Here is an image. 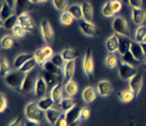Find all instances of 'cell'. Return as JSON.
I'll list each match as a JSON object with an SVG mask.
<instances>
[{
	"mask_svg": "<svg viewBox=\"0 0 146 126\" xmlns=\"http://www.w3.org/2000/svg\"><path fill=\"white\" fill-rule=\"evenodd\" d=\"M31 3H33V4H36V3H38V0H29Z\"/></svg>",
	"mask_w": 146,
	"mask_h": 126,
	"instance_id": "cell-58",
	"label": "cell"
},
{
	"mask_svg": "<svg viewBox=\"0 0 146 126\" xmlns=\"http://www.w3.org/2000/svg\"><path fill=\"white\" fill-rule=\"evenodd\" d=\"M145 13L144 11L141 9H135L132 8L131 11V17H132V21L136 24V25H141L142 22H144L145 19Z\"/></svg>",
	"mask_w": 146,
	"mask_h": 126,
	"instance_id": "cell-21",
	"label": "cell"
},
{
	"mask_svg": "<svg viewBox=\"0 0 146 126\" xmlns=\"http://www.w3.org/2000/svg\"><path fill=\"white\" fill-rule=\"evenodd\" d=\"M33 8V3L29 0H16L14 12L15 14L20 15L23 13H28Z\"/></svg>",
	"mask_w": 146,
	"mask_h": 126,
	"instance_id": "cell-12",
	"label": "cell"
},
{
	"mask_svg": "<svg viewBox=\"0 0 146 126\" xmlns=\"http://www.w3.org/2000/svg\"><path fill=\"white\" fill-rule=\"evenodd\" d=\"M47 88H48V83L46 82L44 77L43 76H38L36 78L35 91H34L36 97L39 99L45 97L46 94H47Z\"/></svg>",
	"mask_w": 146,
	"mask_h": 126,
	"instance_id": "cell-9",
	"label": "cell"
},
{
	"mask_svg": "<svg viewBox=\"0 0 146 126\" xmlns=\"http://www.w3.org/2000/svg\"><path fill=\"white\" fill-rule=\"evenodd\" d=\"M112 30L118 36H124L130 38V33H129L128 25L127 21L123 17H115L112 21Z\"/></svg>",
	"mask_w": 146,
	"mask_h": 126,
	"instance_id": "cell-3",
	"label": "cell"
},
{
	"mask_svg": "<svg viewBox=\"0 0 146 126\" xmlns=\"http://www.w3.org/2000/svg\"><path fill=\"white\" fill-rule=\"evenodd\" d=\"M75 61H68L63 68V75L66 79V81L71 80L75 73Z\"/></svg>",
	"mask_w": 146,
	"mask_h": 126,
	"instance_id": "cell-18",
	"label": "cell"
},
{
	"mask_svg": "<svg viewBox=\"0 0 146 126\" xmlns=\"http://www.w3.org/2000/svg\"><path fill=\"white\" fill-rule=\"evenodd\" d=\"M118 97H119V99H120V101H122L123 103H125V104H127V103H130V102L133 101L136 98V96H135L134 92L129 89V90H124L122 92H118Z\"/></svg>",
	"mask_w": 146,
	"mask_h": 126,
	"instance_id": "cell-30",
	"label": "cell"
},
{
	"mask_svg": "<svg viewBox=\"0 0 146 126\" xmlns=\"http://www.w3.org/2000/svg\"><path fill=\"white\" fill-rule=\"evenodd\" d=\"M12 34L16 39H22L25 36L26 31L20 24H16L12 29Z\"/></svg>",
	"mask_w": 146,
	"mask_h": 126,
	"instance_id": "cell-40",
	"label": "cell"
},
{
	"mask_svg": "<svg viewBox=\"0 0 146 126\" xmlns=\"http://www.w3.org/2000/svg\"><path fill=\"white\" fill-rule=\"evenodd\" d=\"M105 45L109 53H115L116 51H119V36L114 33L113 35L107 38Z\"/></svg>",
	"mask_w": 146,
	"mask_h": 126,
	"instance_id": "cell-14",
	"label": "cell"
},
{
	"mask_svg": "<svg viewBox=\"0 0 146 126\" xmlns=\"http://www.w3.org/2000/svg\"><path fill=\"white\" fill-rule=\"evenodd\" d=\"M25 115L28 121L39 122L43 118V112L36 102H30L25 106Z\"/></svg>",
	"mask_w": 146,
	"mask_h": 126,
	"instance_id": "cell-2",
	"label": "cell"
},
{
	"mask_svg": "<svg viewBox=\"0 0 146 126\" xmlns=\"http://www.w3.org/2000/svg\"><path fill=\"white\" fill-rule=\"evenodd\" d=\"M141 48H142V49H143L144 54H145V56H146V42H145V41L141 42Z\"/></svg>",
	"mask_w": 146,
	"mask_h": 126,
	"instance_id": "cell-57",
	"label": "cell"
},
{
	"mask_svg": "<svg viewBox=\"0 0 146 126\" xmlns=\"http://www.w3.org/2000/svg\"><path fill=\"white\" fill-rule=\"evenodd\" d=\"M121 1L125 4H129V0H121Z\"/></svg>",
	"mask_w": 146,
	"mask_h": 126,
	"instance_id": "cell-59",
	"label": "cell"
},
{
	"mask_svg": "<svg viewBox=\"0 0 146 126\" xmlns=\"http://www.w3.org/2000/svg\"><path fill=\"white\" fill-rule=\"evenodd\" d=\"M97 90L99 95H101L102 97H108L112 94L113 88L109 80H100L98 83Z\"/></svg>",
	"mask_w": 146,
	"mask_h": 126,
	"instance_id": "cell-13",
	"label": "cell"
},
{
	"mask_svg": "<svg viewBox=\"0 0 146 126\" xmlns=\"http://www.w3.org/2000/svg\"><path fill=\"white\" fill-rule=\"evenodd\" d=\"M129 6L131 8L141 9L142 6V0H129Z\"/></svg>",
	"mask_w": 146,
	"mask_h": 126,
	"instance_id": "cell-52",
	"label": "cell"
},
{
	"mask_svg": "<svg viewBox=\"0 0 146 126\" xmlns=\"http://www.w3.org/2000/svg\"><path fill=\"white\" fill-rule=\"evenodd\" d=\"M52 5L57 11H67L68 8V0H52Z\"/></svg>",
	"mask_w": 146,
	"mask_h": 126,
	"instance_id": "cell-41",
	"label": "cell"
},
{
	"mask_svg": "<svg viewBox=\"0 0 146 126\" xmlns=\"http://www.w3.org/2000/svg\"><path fill=\"white\" fill-rule=\"evenodd\" d=\"M145 19H146V13H145Z\"/></svg>",
	"mask_w": 146,
	"mask_h": 126,
	"instance_id": "cell-63",
	"label": "cell"
},
{
	"mask_svg": "<svg viewBox=\"0 0 146 126\" xmlns=\"http://www.w3.org/2000/svg\"><path fill=\"white\" fill-rule=\"evenodd\" d=\"M6 2L11 7V8L14 9L15 8V3H16V0H6Z\"/></svg>",
	"mask_w": 146,
	"mask_h": 126,
	"instance_id": "cell-55",
	"label": "cell"
},
{
	"mask_svg": "<svg viewBox=\"0 0 146 126\" xmlns=\"http://www.w3.org/2000/svg\"><path fill=\"white\" fill-rule=\"evenodd\" d=\"M144 41L146 42V36H145V39H144Z\"/></svg>",
	"mask_w": 146,
	"mask_h": 126,
	"instance_id": "cell-62",
	"label": "cell"
},
{
	"mask_svg": "<svg viewBox=\"0 0 146 126\" xmlns=\"http://www.w3.org/2000/svg\"><path fill=\"white\" fill-rule=\"evenodd\" d=\"M8 126H22V117L20 116L17 119L13 120L8 124Z\"/></svg>",
	"mask_w": 146,
	"mask_h": 126,
	"instance_id": "cell-53",
	"label": "cell"
},
{
	"mask_svg": "<svg viewBox=\"0 0 146 126\" xmlns=\"http://www.w3.org/2000/svg\"><path fill=\"white\" fill-rule=\"evenodd\" d=\"M8 108V100H7L6 96L4 94H0V112H4L6 108Z\"/></svg>",
	"mask_w": 146,
	"mask_h": 126,
	"instance_id": "cell-48",
	"label": "cell"
},
{
	"mask_svg": "<svg viewBox=\"0 0 146 126\" xmlns=\"http://www.w3.org/2000/svg\"><path fill=\"white\" fill-rule=\"evenodd\" d=\"M80 124H81V120L79 119V120L73 121V122H71V123H69L68 126H80Z\"/></svg>",
	"mask_w": 146,
	"mask_h": 126,
	"instance_id": "cell-56",
	"label": "cell"
},
{
	"mask_svg": "<svg viewBox=\"0 0 146 126\" xmlns=\"http://www.w3.org/2000/svg\"><path fill=\"white\" fill-rule=\"evenodd\" d=\"M75 105H77V104H76L74 99L70 97H66L62 99V101L60 102V104H59V107L61 108V110L63 112H67L69 109H71Z\"/></svg>",
	"mask_w": 146,
	"mask_h": 126,
	"instance_id": "cell-33",
	"label": "cell"
},
{
	"mask_svg": "<svg viewBox=\"0 0 146 126\" xmlns=\"http://www.w3.org/2000/svg\"><path fill=\"white\" fill-rule=\"evenodd\" d=\"M111 5L112 11H113L115 14H117V13H119L122 11L123 4H122L121 0H111Z\"/></svg>",
	"mask_w": 146,
	"mask_h": 126,
	"instance_id": "cell-45",
	"label": "cell"
},
{
	"mask_svg": "<svg viewBox=\"0 0 146 126\" xmlns=\"http://www.w3.org/2000/svg\"><path fill=\"white\" fill-rule=\"evenodd\" d=\"M129 51H130V53L137 62H141V60H143L145 54L143 52V49L141 48V43H139L137 41H132Z\"/></svg>",
	"mask_w": 146,
	"mask_h": 126,
	"instance_id": "cell-15",
	"label": "cell"
},
{
	"mask_svg": "<svg viewBox=\"0 0 146 126\" xmlns=\"http://www.w3.org/2000/svg\"><path fill=\"white\" fill-rule=\"evenodd\" d=\"M144 67L146 68V60H145V63H144Z\"/></svg>",
	"mask_w": 146,
	"mask_h": 126,
	"instance_id": "cell-61",
	"label": "cell"
},
{
	"mask_svg": "<svg viewBox=\"0 0 146 126\" xmlns=\"http://www.w3.org/2000/svg\"><path fill=\"white\" fill-rule=\"evenodd\" d=\"M51 97L55 104L59 105L63 99V86L61 82H57L52 86L51 90Z\"/></svg>",
	"mask_w": 146,
	"mask_h": 126,
	"instance_id": "cell-16",
	"label": "cell"
},
{
	"mask_svg": "<svg viewBox=\"0 0 146 126\" xmlns=\"http://www.w3.org/2000/svg\"><path fill=\"white\" fill-rule=\"evenodd\" d=\"M41 49H42V51L44 52V54L46 55V57L48 59H51L52 57V55H54V51H52V49L50 47V46H45V47H43Z\"/></svg>",
	"mask_w": 146,
	"mask_h": 126,
	"instance_id": "cell-51",
	"label": "cell"
},
{
	"mask_svg": "<svg viewBox=\"0 0 146 126\" xmlns=\"http://www.w3.org/2000/svg\"><path fill=\"white\" fill-rule=\"evenodd\" d=\"M52 62L54 63L55 65H57L58 67L60 68H64V65L66 64V61L65 59L63 58V56L61 53H57V54H54L52 57L51 58Z\"/></svg>",
	"mask_w": 146,
	"mask_h": 126,
	"instance_id": "cell-43",
	"label": "cell"
},
{
	"mask_svg": "<svg viewBox=\"0 0 146 126\" xmlns=\"http://www.w3.org/2000/svg\"><path fill=\"white\" fill-rule=\"evenodd\" d=\"M0 75L2 78H5L6 76H8L9 73L11 72V64H9V60L4 56L1 57V63H0Z\"/></svg>",
	"mask_w": 146,
	"mask_h": 126,
	"instance_id": "cell-31",
	"label": "cell"
},
{
	"mask_svg": "<svg viewBox=\"0 0 146 126\" xmlns=\"http://www.w3.org/2000/svg\"><path fill=\"white\" fill-rule=\"evenodd\" d=\"M16 24H18V15L15 13L1 22V26L7 30H12Z\"/></svg>",
	"mask_w": 146,
	"mask_h": 126,
	"instance_id": "cell-28",
	"label": "cell"
},
{
	"mask_svg": "<svg viewBox=\"0 0 146 126\" xmlns=\"http://www.w3.org/2000/svg\"><path fill=\"white\" fill-rule=\"evenodd\" d=\"M13 11H14V9L6 2V0H2L1 11H0V19H1V22H4L6 19H8L9 17V16L14 14Z\"/></svg>",
	"mask_w": 146,
	"mask_h": 126,
	"instance_id": "cell-26",
	"label": "cell"
},
{
	"mask_svg": "<svg viewBox=\"0 0 146 126\" xmlns=\"http://www.w3.org/2000/svg\"><path fill=\"white\" fill-rule=\"evenodd\" d=\"M36 65H38V63H36V59L34 57V58H32V59H30V60H28L27 62H26L25 64L19 69V70L22 71L23 73H25V74H27L28 72L34 70V68Z\"/></svg>",
	"mask_w": 146,
	"mask_h": 126,
	"instance_id": "cell-37",
	"label": "cell"
},
{
	"mask_svg": "<svg viewBox=\"0 0 146 126\" xmlns=\"http://www.w3.org/2000/svg\"><path fill=\"white\" fill-rule=\"evenodd\" d=\"M34 56H35V54H32V53H21V54H19L14 60L15 69H20L28 60L34 58Z\"/></svg>",
	"mask_w": 146,
	"mask_h": 126,
	"instance_id": "cell-27",
	"label": "cell"
},
{
	"mask_svg": "<svg viewBox=\"0 0 146 126\" xmlns=\"http://www.w3.org/2000/svg\"><path fill=\"white\" fill-rule=\"evenodd\" d=\"M106 65L110 69H113L119 65L118 58L114 53H109L106 57Z\"/></svg>",
	"mask_w": 146,
	"mask_h": 126,
	"instance_id": "cell-36",
	"label": "cell"
},
{
	"mask_svg": "<svg viewBox=\"0 0 146 126\" xmlns=\"http://www.w3.org/2000/svg\"><path fill=\"white\" fill-rule=\"evenodd\" d=\"M61 54L63 56V58L65 59L66 62L68 61H75L76 59L79 57V53L77 51H75L74 49H72L70 48L63 49Z\"/></svg>",
	"mask_w": 146,
	"mask_h": 126,
	"instance_id": "cell-34",
	"label": "cell"
},
{
	"mask_svg": "<svg viewBox=\"0 0 146 126\" xmlns=\"http://www.w3.org/2000/svg\"><path fill=\"white\" fill-rule=\"evenodd\" d=\"M82 67H84V71L85 75L87 76V78L90 79H93L94 78V59H93V54H92V49H88L86 51L84 61H82Z\"/></svg>",
	"mask_w": 146,
	"mask_h": 126,
	"instance_id": "cell-5",
	"label": "cell"
},
{
	"mask_svg": "<svg viewBox=\"0 0 146 126\" xmlns=\"http://www.w3.org/2000/svg\"><path fill=\"white\" fill-rule=\"evenodd\" d=\"M41 67L44 71H48L50 73H52V74L55 75L56 77L62 75V68L58 67L57 65H55L54 63L52 62L51 59H49V60L46 61L44 64L41 65Z\"/></svg>",
	"mask_w": 146,
	"mask_h": 126,
	"instance_id": "cell-22",
	"label": "cell"
},
{
	"mask_svg": "<svg viewBox=\"0 0 146 126\" xmlns=\"http://www.w3.org/2000/svg\"><path fill=\"white\" fill-rule=\"evenodd\" d=\"M102 14H103V16H105V17H108V18L112 17V16L115 14L113 11H112L111 1H107L103 5V7H102Z\"/></svg>",
	"mask_w": 146,
	"mask_h": 126,
	"instance_id": "cell-44",
	"label": "cell"
},
{
	"mask_svg": "<svg viewBox=\"0 0 146 126\" xmlns=\"http://www.w3.org/2000/svg\"><path fill=\"white\" fill-rule=\"evenodd\" d=\"M36 71L32 70L28 72L27 74H25V78L23 83L22 91L25 92H31L35 91V85H36Z\"/></svg>",
	"mask_w": 146,
	"mask_h": 126,
	"instance_id": "cell-8",
	"label": "cell"
},
{
	"mask_svg": "<svg viewBox=\"0 0 146 126\" xmlns=\"http://www.w3.org/2000/svg\"><path fill=\"white\" fill-rule=\"evenodd\" d=\"M40 30H41L42 38L44 39V41L47 43V44L52 43L54 38V32L48 20H43L40 22Z\"/></svg>",
	"mask_w": 146,
	"mask_h": 126,
	"instance_id": "cell-6",
	"label": "cell"
},
{
	"mask_svg": "<svg viewBox=\"0 0 146 126\" xmlns=\"http://www.w3.org/2000/svg\"><path fill=\"white\" fill-rule=\"evenodd\" d=\"M25 78V74L23 73L22 71H20L19 69L11 71L8 76H6L4 78L6 83L8 84L9 87H11L13 89H15L16 91H22L23 83H24Z\"/></svg>",
	"mask_w": 146,
	"mask_h": 126,
	"instance_id": "cell-1",
	"label": "cell"
},
{
	"mask_svg": "<svg viewBox=\"0 0 146 126\" xmlns=\"http://www.w3.org/2000/svg\"><path fill=\"white\" fill-rule=\"evenodd\" d=\"M35 59H36V63H38V65H42L44 63L49 60V59L46 57V55L44 54V52L42 51V49H38L36 51H35Z\"/></svg>",
	"mask_w": 146,
	"mask_h": 126,
	"instance_id": "cell-42",
	"label": "cell"
},
{
	"mask_svg": "<svg viewBox=\"0 0 146 126\" xmlns=\"http://www.w3.org/2000/svg\"><path fill=\"white\" fill-rule=\"evenodd\" d=\"M146 36V25H139L135 32V41L141 43L144 41Z\"/></svg>",
	"mask_w": 146,
	"mask_h": 126,
	"instance_id": "cell-35",
	"label": "cell"
},
{
	"mask_svg": "<svg viewBox=\"0 0 146 126\" xmlns=\"http://www.w3.org/2000/svg\"><path fill=\"white\" fill-rule=\"evenodd\" d=\"M73 21H74V18L72 17V15L68 11H62L60 15V22L63 25H66V26L71 25L73 24Z\"/></svg>",
	"mask_w": 146,
	"mask_h": 126,
	"instance_id": "cell-38",
	"label": "cell"
},
{
	"mask_svg": "<svg viewBox=\"0 0 146 126\" xmlns=\"http://www.w3.org/2000/svg\"><path fill=\"white\" fill-rule=\"evenodd\" d=\"M79 27L81 29V31L84 33L85 36H92L95 38L99 34V31L98 27L92 22H88L85 21H81V22L79 24Z\"/></svg>",
	"mask_w": 146,
	"mask_h": 126,
	"instance_id": "cell-10",
	"label": "cell"
},
{
	"mask_svg": "<svg viewBox=\"0 0 146 126\" xmlns=\"http://www.w3.org/2000/svg\"><path fill=\"white\" fill-rule=\"evenodd\" d=\"M25 126H38V122L28 121H26V122H25Z\"/></svg>",
	"mask_w": 146,
	"mask_h": 126,
	"instance_id": "cell-54",
	"label": "cell"
},
{
	"mask_svg": "<svg viewBox=\"0 0 146 126\" xmlns=\"http://www.w3.org/2000/svg\"><path fill=\"white\" fill-rule=\"evenodd\" d=\"M81 110H82V108H80L78 105H75L71 109H69L68 111L65 112L66 118H67V121L68 124L71 123L73 121L79 120L80 114H81Z\"/></svg>",
	"mask_w": 146,
	"mask_h": 126,
	"instance_id": "cell-23",
	"label": "cell"
},
{
	"mask_svg": "<svg viewBox=\"0 0 146 126\" xmlns=\"http://www.w3.org/2000/svg\"><path fill=\"white\" fill-rule=\"evenodd\" d=\"M14 45V38L9 35H6L1 38V47L4 49H8L13 47Z\"/></svg>",
	"mask_w": 146,
	"mask_h": 126,
	"instance_id": "cell-39",
	"label": "cell"
},
{
	"mask_svg": "<svg viewBox=\"0 0 146 126\" xmlns=\"http://www.w3.org/2000/svg\"><path fill=\"white\" fill-rule=\"evenodd\" d=\"M36 103H38V106L42 111L48 110V109L52 108V107H54V105H55L54 101L52 100V98L51 97V96H50V97H46L45 96V97L40 98Z\"/></svg>",
	"mask_w": 146,
	"mask_h": 126,
	"instance_id": "cell-29",
	"label": "cell"
},
{
	"mask_svg": "<svg viewBox=\"0 0 146 126\" xmlns=\"http://www.w3.org/2000/svg\"><path fill=\"white\" fill-rule=\"evenodd\" d=\"M67 11L72 15V17L75 20H78V21H82L84 19V16H82V5L80 4H72L70 6H68V8Z\"/></svg>",
	"mask_w": 146,
	"mask_h": 126,
	"instance_id": "cell-25",
	"label": "cell"
},
{
	"mask_svg": "<svg viewBox=\"0 0 146 126\" xmlns=\"http://www.w3.org/2000/svg\"><path fill=\"white\" fill-rule=\"evenodd\" d=\"M142 82H143V78L141 75H135L134 77H132L128 80L129 83V89L135 94V96H137L140 94L141 87H142Z\"/></svg>",
	"mask_w": 146,
	"mask_h": 126,
	"instance_id": "cell-11",
	"label": "cell"
},
{
	"mask_svg": "<svg viewBox=\"0 0 146 126\" xmlns=\"http://www.w3.org/2000/svg\"><path fill=\"white\" fill-rule=\"evenodd\" d=\"M63 111L59 110V109H56V108H50L48 110L45 111V117H46V120L48 121V122L50 124L52 125H55L56 121L59 119V117L62 115Z\"/></svg>",
	"mask_w": 146,
	"mask_h": 126,
	"instance_id": "cell-17",
	"label": "cell"
},
{
	"mask_svg": "<svg viewBox=\"0 0 146 126\" xmlns=\"http://www.w3.org/2000/svg\"><path fill=\"white\" fill-rule=\"evenodd\" d=\"M43 75H44L43 77H44L45 80L48 83V85H52L55 82V77H56L55 75L52 74V73H50L48 71H45V73Z\"/></svg>",
	"mask_w": 146,
	"mask_h": 126,
	"instance_id": "cell-47",
	"label": "cell"
},
{
	"mask_svg": "<svg viewBox=\"0 0 146 126\" xmlns=\"http://www.w3.org/2000/svg\"><path fill=\"white\" fill-rule=\"evenodd\" d=\"M82 16H84V21L92 22L93 16H94V11H93V7L88 1H84L82 3Z\"/></svg>",
	"mask_w": 146,
	"mask_h": 126,
	"instance_id": "cell-19",
	"label": "cell"
},
{
	"mask_svg": "<svg viewBox=\"0 0 146 126\" xmlns=\"http://www.w3.org/2000/svg\"><path fill=\"white\" fill-rule=\"evenodd\" d=\"M118 74L119 77L124 80H129L132 77L137 75V69L132 65L127 64L125 61L121 62L118 65Z\"/></svg>",
	"mask_w": 146,
	"mask_h": 126,
	"instance_id": "cell-4",
	"label": "cell"
},
{
	"mask_svg": "<svg viewBox=\"0 0 146 126\" xmlns=\"http://www.w3.org/2000/svg\"><path fill=\"white\" fill-rule=\"evenodd\" d=\"M65 91L68 95L74 96L79 92V85L73 80L67 81L65 84Z\"/></svg>",
	"mask_w": 146,
	"mask_h": 126,
	"instance_id": "cell-32",
	"label": "cell"
},
{
	"mask_svg": "<svg viewBox=\"0 0 146 126\" xmlns=\"http://www.w3.org/2000/svg\"><path fill=\"white\" fill-rule=\"evenodd\" d=\"M91 116V110L88 108H82L81 110V114H80V120L81 121H86L90 118Z\"/></svg>",
	"mask_w": 146,
	"mask_h": 126,
	"instance_id": "cell-46",
	"label": "cell"
},
{
	"mask_svg": "<svg viewBox=\"0 0 146 126\" xmlns=\"http://www.w3.org/2000/svg\"><path fill=\"white\" fill-rule=\"evenodd\" d=\"M47 1H48V0H38V3H45Z\"/></svg>",
	"mask_w": 146,
	"mask_h": 126,
	"instance_id": "cell-60",
	"label": "cell"
},
{
	"mask_svg": "<svg viewBox=\"0 0 146 126\" xmlns=\"http://www.w3.org/2000/svg\"><path fill=\"white\" fill-rule=\"evenodd\" d=\"M18 24L21 25L26 33H33L36 30L35 22L28 13H23L18 15Z\"/></svg>",
	"mask_w": 146,
	"mask_h": 126,
	"instance_id": "cell-7",
	"label": "cell"
},
{
	"mask_svg": "<svg viewBox=\"0 0 146 126\" xmlns=\"http://www.w3.org/2000/svg\"><path fill=\"white\" fill-rule=\"evenodd\" d=\"M131 40L130 38H127V36H119V52H120L121 55H124L125 53L129 51V49H130V45H131Z\"/></svg>",
	"mask_w": 146,
	"mask_h": 126,
	"instance_id": "cell-24",
	"label": "cell"
},
{
	"mask_svg": "<svg viewBox=\"0 0 146 126\" xmlns=\"http://www.w3.org/2000/svg\"><path fill=\"white\" fill-rule=\"evenodd\" d=\"M98 96V90L92 86H88L86 87L84 91H82V99L86 103H92L94 100H96Z\"/></svg>",
	"mask_w": 146,
	"mask_h": 126,
	"instance_id": "cell-20",
	"label": "cell"
},
{
	"mask_svg": "<svg viewBox=\"0 0 146 126\" xmlns=\"http://www.w3.org/2000/svg\"><path fill=\"white\" fill-rule=\"evenodd\" d=\"M68 123L67 121V118H66V114H65V112H63L62 115L57 120V121H56L54 126H68Z\"/></svg>",
	"mask_w": 146,
	"mask_h": 126,
	"instance_id": "cell-50",
	"label": "cell"
},
{
	"mask_svg": "<svg viewBox=\"0 0 146 126\" xmlns=\"http://www.w3.org/2000/svg\"><path fill=\"white\" fill-rule=\"evenodd\" d=\"M122 57H123V60H124L125 63L130 64L132 65H133V64L135 62H137L135 60V58L132 56V54L130 53V51H128V52H127V53H125L124 55H122Z\"/></svg>",
	"mask_w": 146,
	"mask_h": 126,
	"instance_id": "cell-49",
	"label": "cell"
}]
</instances>
